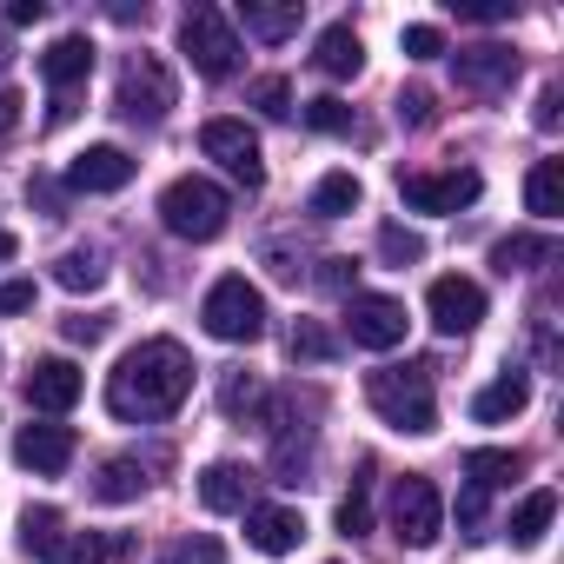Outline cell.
Masks as SVG:
<instances>
[{"label":"cell","mask_w":564,"mask_h":564,"mask_svg":"<svg viewBox=\"0 0 564 564\" xmlns=\"http://www.w3.org/2000/svg\"><path fill=\"white\" fill-rule=\"evenodd\" d=\"M193 392V359L180 339H140L120 352V366L107 372V412L127 425H160L186 405Z\"/></svg>","instance_id":"obj_1"},{"label":"cell","mask_w":564,"mask_h":564,"mask_svg":"<svg viewBox=\"0 0 564 564\" xmlns=\"http://www.w3.org/2000/svg\"><path fill=\"white\" fill-rule=\"evenodd\" d=\"M366 399H372V412H379L392 432H412V438L438 432V399H432V366H425V359H412V366H379V372L366 379Z\"/></svg>","instance_id":"obj_2"},{"label":"cell","mask_w":564,"mask_h":564,"mask_svg":"<svg viewBox=\"0 0 564 564\" xmlns=\"http://www.w3.org/2000/svg\"><path fill=\"white\" fill-rule=\"evenodd\" d=\"M226 219H232L226 186H213V180H199V173H186V180H173V186L160 193V226H166L173 239L206 246V239L226 232Z\"/></svg>","instance_id":"obj_3"},{"label":"cell","mask_w":564,"mask_h":564,"mask_svg":"<svg viewBox=\"0 0 564 564\" xmlns=\"http://www.w3.org/2000/svg\"><path fill=\"white\" fill-rule=\"evenodd\" d=\"M180 54L206 80H232L239 74V34H232V21L219 8H186L180 14Z\"/></svg>","instance_id":"obj_4"},{"label":"cell","mask_w":564,"mask_h":564,"mask_svg":"<svg viewBox=\"0 0 564 564\" xmlns=\"http://www.w3.org/2000/svg\"><path fill=\"white\" fill-rule=\"evenodd\" d=\"M199 319H206L213 339H226V346H252V339L265 333V300L246 286L239 272H226V279H213V293L199 300Z\"/></svg>","instance_id":"obj_5"},{"label":"cell","mask_w":564,"mask_h":564,"mask_svg":"<svg viewBox=\"0 0 564 564\" xmlns=\"http://www.w3.org/2000/svg\"><path fill=\"white\" fill-rule=\"evenodd\" d=\"M173 100H180V87H173V74H166L153 54H133V61L120 67V94H113L120 120H133V127H160V120L173 113Z\"/></svg>","instance_id":"obj_6"},{"label":"cell","mask_w":564,"mask_h":564,"mask_svg":"<svg viewBox=\"0 0 564 564\" xmlns=\"http://www.w3.org/2000/svg\"><path fill=\"white\" fill-rule=\"evenodd\" d=\"M392 531H399V544H412V551L438 544V531H445V498H438L432 478L405 471V478L392 485Z\"/></svg>","instance_id":"obj_7"},{"label":"cell","mask_w":564,"mask_h":564,"mask_svg":"<svg viewBox=\"0 0 564 564\" xmlns=\"http://www.w3.org/2000/svg\"><path fill=\"white\" fill-rule=\"evenodd\" d=\"M485 193V180L471 166H445V173H399V199L412 213H465Z\"/></svg>","instance_id":"obj_8"},{"label":"cell","mask_w":564,"mask_h":564,"mask_svg":"<svg viewBox=\"0 0 564 564\" xmlns=\"http://www.w3.org/2000/svg\"><path fill=\"white\" fill-rule=\"evenodd\" d=\"M199 153H206V160H219L246 193L265 180V160H259V140H252V127H246V120H206V127H199Z\"/></svg>","instance_id":"obj_9"},{"label":"cell","mask_w":564,"mask_h":564,"mask_svg":"<svg viewBox=\"0 0 564 564\" xmlns=\"http://www.w3.org/2000/svg\"><path fill=\"white\" fill-rule=\"evenodd\" d=\"M346 333H352V346H366V352H392V346L405 339V306H399L392 293H352V300H346Z\"/></svg>","instance_id":"obj_10"},{"label":"cell","mask_w":564,"mask_h":564,"mask_svg":"<svg viewBox=\"0 0 564 564\" xmlns=\"http://www.w3.org/2000/svg\"><path fill=\"white\" fill-rule=\"evenodd\" d=\"M425 313H432V326L445 339H458V333H471L485 319V286H478V279H465V272H445V279H432Z\"/></svg>","instance_id":"obj_11"},{"label":"cell","mask_w":564,"mask_h":564,"mask_svg":"<svg viewBox=\"0 0 564 564\" xmlns=\"http://www.w3.org/2000/svg\"><path fill=\"white\" fill-rule=\"evenodd\" d=\"M452 67H458V87H465V94H478V100H498V94H511V80H518V54H511L505 41L458 47V54H452Z\"/></svg>","instance_id":"obj_12"},{"label":"cell","mask_w":564,"mask_h":564,"mask_svg":"<svg viewBox=\"0 0 564 564\" xmlns=\"http://www.w3.org/2000/svg\"><path fill=\"white\" fill-rule=\"evenodd\" d=\"M133 173H140V160L127 147H87L67 166V186L74 193H120V186H133Z\"/></svg>","instance_id":"obj_13"},{"label":"cell","mask_w":564,"mask_h":564,"mask_svg":"<svg viewBox=\"0 0 564 564\" xmlns=\"http://www.w3.org/2000/svg\"><path fill=\"white\" fill-rule=\"evenodd\" d=\"M300 538H306V518L293 505H246V544L252 551L286 557V551H300Z\"/></svg>","instance_id":"obj_14"},{"label":"cell","mask_w":564,"mask_h":564,"mask_svg":"<svg viewBox=\"0 0 564 564\" xmlns=\"http://www.w3.org/2000/svg\"><path fill=\"white\" fill-rule=\"evenodd\" d=\"M14 458H21L28 471H41V478H61V471L74 465V432H67V425H21Z\"/></svg>","instance_id":"obj_15"},{"label":"cell","mask_w":564,"mask_h":564,"mask_svg":"<svg viewBox=\"0 0 564 564\" xmlns=\"http://www.w3.org/2000/svg\"><path fill=\"white\" fill-rule=\"evenodd\" d=\"M80 366L74 359H34V372H28V405L34 412H67L74 399H80Z\"/></svg>","instance_id":"obj_16"},{"label":"cell","mask_w":564,"mask_h":564,"mask_svg":"<svg viewBox=\"0 0 564 564\" xmlns=\"http://www.w3.org/2000/svg\"><path fill=\"white\" fill-rule=\"evenodd\" d=\"M41 74H47V87H54V94L80 87V80L94 74V41H87V34H61V41L41 54Z\"/></svg>","instance_id":"obj_17"},{"label":"cell","mask_w":564,"mask_h":564,"mask_svg":"<svg viewBox=\"0 0 564 564\" xmlns=\"http://www.w3.org/2000/svg\"><path fill=\"white\" fill-rule=\"evenodd\" d=\"M313 67H319L326 80H352V74L366 67V41H359L346 21H333V28L319 34V47H313Z\"/></svg>","instance_id":"obj_18"},{"label":"cell","mask_w":564,"mask_h":564,"mask_svg":"<svg viewBox=\"0 0 564 564\" xmlns=\"http://www.w3.org/2000/svg\"><path fill=\"white\" fill-rule=\"evenodd\" d=\"M239 21H246L252 41H293L300 21H306V8H300V0H246Z\"/></svg>","instance_id":"obj_19"},{"label":"cell","mask_w":564,"mask_h":564,"mask_svg":"<svg viewBox=\"0 0 564 564\" xmlns=\"http://www.w3.org/2000/svg\"><path fill=\"white\" fill-rule=\"evenodd\" d=\"M531 405V379L524 372H505V379H491L478 399H471V419L478 425H505V419H518Z\"/></svg>","instance_id":"obj_20"},{"label":"cell","mask_w":564,"mask_h":564,"mask_svg":"<svg viewBox=\"0 0 564 564\" xmlns=\"http://www.w3.org/2000/svg\"><path fill=\"white\" fill-rule=\"evenodd\" d=\"M246 491H252L246 465H206L199 471V505L206 511H246Z\"/></svg>","instance_id":"obj_21"},{"label":"cell","mask_w":564,"mask_h":564,"mask_svg":"<svg viewBox=\"0 0 564 564\" xmlns=\"http://www.w3.org/2000/svg\"><path fill=\"white\" fill-rule=\"evenodd\" d=\"M538 259H557V239L551 232H511V239H498L491 246V265L511 279V272H531Z\"/></svg>","instance_id":"obj_22"},{"label":"cell","mask_w":564,"mask_h":564,"mask_svg":"<svg viewBox=\"0 0 564 564\" xmlns=\"http://www.w3.org/2000/svg\"><path fill=\"white\" fill-rule=\"evenodd\" d=\"M524 471V452H505V445H478V452H465V478L478 485V491H498V485H511Z\"/></svg>","instance_id":"obj_23"},{"label":"cell","mask_w":564,"mask_h":564,"mask_svg":"<svg viewBox=\"0 0 564 564\" xmlns=\"http://www.w3.org/2000/svg\"><path fill=\"white\" fill-rule=\"evenodd\" d=\"M147 485H153V478H147L140 458H107L100 478H94V498H100V505H127V498H140Z\"/></svg>","instance_id":"obj_24"},{"label":"cell","mask_w":564,"mask_h":564,"mask_svg":"<svg viewBox=\"0 0 564 564\" xmlns=\"http://www.w3.org/2000/svg\"><path fill=\"white\" fill-rule=\"evenodd\" d=\"M524 206H531L538 219H557V213H564V160H538V166H531Z\"/></svg>","instance_id":"obj_25"},{"label":"cell","mask_w":564,"mask_h":564,"mask_svg":"<svg viewBox=\"0 0 564 564\" xmlns=\"http://www.w3.org/2000/svg\"><path fill=\"white\" fill-rule=\"evenodd\" d=\"M551 518H557V491H531L518 511H511V544L518 551H531V544H544V531H551Z\"/></svg>","instance_id":"obj_26"},{"label":"cell","mask_w":564,"mask_h":564,"mask_svg":"<svg viewBox=\"0 0 564 564\" xmlns=\"http://www.w3.org/2000/svg\"><path fill=\"white\" fill-rule=\"evenodd\" d=\"M359 199H366V186L352 173H326L313 186V219H346V213H359Z\"/></svg>","instance_id":"obj_27"},{"label":"cell","mask_w":564,"mask_h":564,"mask_svg":"<svg viewBox=\"0 0 564 564\" xmlns=\"http://www.w3.org/2000/svg\"><path fill=\"white\" fill-rule=\"evenodd\" d=\"M54 279H61L67 293H94L100 279H107V259H100L94 246H74V252H61V259H54Z\"/></svg>","instance_id":"obj_28"},{"label":"cell","mask_w":564,"mask_h":564,"mask_svg":"<svg viewBox=\"0 0 564 564\" xmlns=\"http://www.w3.org/2000/svg\"><path fill=\"white\" fill-rule=\"evenodd\" d=\"M61 531H67V518H61L54 505H28V511H21V551H28V557H47V551L61 544Z\"/></svg>","instance_id":"obj_29"},{"label":"cell","mask_w":564,"mask_h":564,"mask_svg":"<svg viewBox=\"0 0 564 564\" xmlns=\"http://www.w3.org/2000/svg\"><path fill=\"white\" fill-rule=\"evenodd\" d=\"M286 346H293V359H313V366H326V359L339 352V339H333L319 319H300V326L286 333Z\"/></svg>","instance_id":"obj_30"},{"label":"cell","mask_w":564,"mask_h":564,"mask_svg":"<svg viewBox=\"0 0 564 564\" xmlns=\"http://www.w3.org/2000/svg\"><path fill=\"white\" fill-rule=\"evenodd\" d=\"M41 564H107V544H100L94 531H61V544H54Z\"/></svg>","instance_id":"obj_31"},{"label":"cell","mask_w":564,"mask_h":564,"mask_svg":"<svg viewBox=\"0 0 564 564\" xmlns=\"http://www.w3.org/2000/svg\"><path fill=\"white\" fill-rule=\"evenodd\" d=\"M339 531L346 538H366L372 531V485L366 478H352V491L339 498Z\"/></svg>","instance_id":"obj_32"},{"label":"cell","mask_w":564,"mask_h":564,"mask_svg":"<svg viewBox=\"0 0 564 564\" xmlns=\"http://www.w3.org/2000/svg\"><path fill=\"white\" fill-rule=\"evenodd\" d=\"M379 252H386L392 265H419V259H425V239H419L412 226L392 219V226H379Z\"/></svg>","instance_id":"obj_33"},{"label":"cell","mask_w":564,"mask_h":564,"mask_svg":"<svg viewBox=\"0 0 564 564\" xmlns=\"http://www.w3.org/2000/svg\"><path fill=\"white\" fill-rule=\"evenodd\" d=\"M252 107H259L265 120H286V113H293V87L279 80V74H265V80H252Z\"/></svg>","instance_id":"obj_34"},{"label":"cell","mask_w":564,"mask_h":564,"mask_svg":"<svg viewBox=\"0 0 564 564\" xmlns=\"http://www.w3.org/2000/svg\"><path fill=\"white\" fill-rule=\"evenodd\" d=\"M306 127H313V133H352V107L333 100V94H326V100H306Z\"/></svg>","instance_id":"obj_35"},{"label":"cell","mask_w":564,"mask_h":564,"mask_svg":"<svg viewBox=\"0 0 564 564\" xmlns=\"http://www.w3.org/2000/svg\"><path fill=\"white\" fill-rule=\"evenodd\" d=\"M259 379H246V372H226V386H219V405L232 412V419H246V412H259Z\"/></svg>","instance_id":"obj_36"},{"label":"cell","mask_w":564,"mask_h":564,"mask_svg":"<svg viewBox=\"0 0 564 564\" xmlns=\"http://www.w3.org/2000/svg\"><path fill=\"white\" fill-rule=\"evenodd\" d=\"M399 47H405L412 61H438V54H445V34H438V28H405Z\"/></svg>","instance_id":"obj_37"},{"label":"cell","mask_w":564,"mask_h":564,"mask_svg":"<svg viewBox=\"0 0 564 564\" xmlns=\"http://www.w3.org/2000/svg\"><path fill=\"white\" fill-rule=\"evenodd\" d=\"M392 107H399V127H432V94L425 87H405Z\"/></svg>","instance_id":"obj_38"},{"label":"cell","mask_w":564,"mask_h":564,"mask_svg":"<svg viewBox=\"0 0 564 564\" xmlns=\"http://www.w3.org/2000/svg\"><path fill=\"white\" fill-rule=\"evenodd\" d=\"M61 333H67L74 346H100V339H107V319H100V313H94V319H87V313H74Z\"/></svg>","instance_id":"obj_39"},{"label":"cell","mask_w":564,"mask_h":564,"mask_svg":"<svg viewBox=\"0 0 564 564\" xmlns=\"http://www.w3.org/2000/svg\"><path fill=\"white\" fill-rule=\"evenodd\" d=\"M465 21H511V0H452Z\"/></svg>","instance_id":"obj_40"},{"label":"cell","mask_w":564,"mask_h":564,"mask_svg":"<svg viewBox=\"0 0 564 564\" xmlns=\"http://www.w3.org/2000/svg\"><path fill=\"white\" fill-rule=\"evenodd\" d=\"M34 306V279H8L0 286V313H28Z\"/></svg>","instance_id":"obj_41"},{"label":"cell","mask_w":564,"mask_h":564,"mask_svg":"<svg viewBox=\"0 0 564 564\" xmlns=\"http://www.w3.org/2000/svg\"><path fill=\"white\" fill-rule=\"evenodd\" d=\"M319 286L326 293H346L352 286V259H319Z\"/></svg>","instance_id":"obj_42"},{"label":"cell","mask_w":564,"mask_h":564,"mask_svg":"<svg viewBox=\"0 0 564 564\" xmlns=\"http://www.w3.org/2000/svg\"><path fill=\"white\" fill-rule=\"evenodd\" d=\"M219 557H226V551H219L213 538H186V544H180V564H219Z\"/></svg>","instance_id":"obj_43"},{"label":"cell","mask_w":564,"mask_h":564,"mask_svg":"<svg viewBox=\"0 0 564 564\" xmlns=\"http://www.w3.org/2000/svg\"><path fill=\"white\" fill-rule=\"evenodd\" d=\"M47 14V0H8V28H34Z\"/></svg>","instance_id":"obj_44"},{"label":"cell","mask_w":564,"mask_h":564,"mask_svg":"<svg viewBox=\"0 0 564 564\" xmlns=\"http://www.w3.org/2000/svg\"><path fill=\"white\" fill-rule=\"evenodd\" d=\"M21 107H28V100H21L14 87H0V133H14V127H21Z\"/></svg>","instance_id":"obj_45"},{"label":"cell","mask_w":564,"mask_h":564,"mask_svg":"<svg viewBox=\"0 0 564 564\" xmlns=\"http://www.w3.org/2000/svg\"><path fill=\"white\" fill-rule=\"evenodd\" d=\"M557 107H564V94H557V87H544V94H538V127H544V133L557 127Z\"/></svg>","instance_id":"obj_46"},{"label":"cell","mask_w":564,"mask_h":564,"mask_svg":"<svg viewBox=\"0 0 564 564\" xmlns=\"http://www.w3.org/2000/svg\"><path fill=\"white\" fill-rule=\"evenodd\" d=\"M458 518H465V524H478V518H485V491H478V485H465V498H458Z\"/></svg>","instance_id":"obj_47"},{"label":"cell","mask_w":564,"mask_h":564,"mask_svg":"<svg viewBox=\"0 0 564 564\" xmlns=\"http://www.w3.org/2000/svg\"><path fill=\"white\" fill-rule=\"evenodd\" d=\"M14 252H21V246H14V232H0V265H8Z\"/></svg>","instance_id":"obj_48"},{"label":"cell","mask_w":564,"mask_h":564,"mask_svg":"<svg viewBox=\"0 0 564 564\" xmlns=\"http://www.w3.org/2000/svg\"><path fill=\"white\" fill-rule=\"evenodd\" d=\"M8 61H14V54H8V41H0V74H8Z\"/></svg>","instance_id":"obj_49"}]
</instances>
